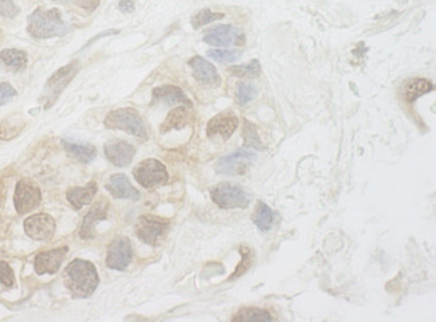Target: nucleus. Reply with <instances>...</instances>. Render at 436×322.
Returning a JSON list of instances; mask_svg holds the SVG:
<instances>
[{
    "instance_id": "obj_1",
    "label": "nucleus",
    "mask_w": 436,
    "mask_h": 322,
    "mask_svg": "<svg viewBox=\"0 0 436 322\" xmlns=\"http://www.w3.org/2000/svg\"><path fill=\"white\" fill-rule=\"evenodd\" d=\"M100 278L89 261L74 260L65 271V285L74 298H88L95 292Z\"/></svg>"
},
{
    "instance_id": "obj_2",
    "label": "nucleus",
    "mask_w": 436,
    "mask_h": 322,
    "mask_svg": "<svg viewBox=\"0 0 436 322\" xmlns=\"http://www.w3.org/2000/svg\"><path fill=\"white\" fill-rule=\"evenodd\" d=\"M27 32L37 39H50L63 36L67 32V25L58 8H37L27 19Z\"/></svg>"
},
{
    "instance_id": "obj_3",
    "label": "nucleus",
    "mask_w": 436,
    "mask_h": 322,
    "mask_svg": "<svg viewBox=\"0 0 436 322\" xmlns=\"http://www.w3.org/2000/svg\"><path fill=\"white\" fill-rule=\"evenodd\" d=\"M106 128L109 129H116V130H124L136 137L147 140L148 133L145 123L143 121L141 116L133 107H120L116 110H112L106 116Z\"/></svg>"
},
{
    "instance_id": "obj_4",
    "label": "nucleus",
    "mask_w": 436,
    "mask_h": 322,
    "mask_svg": "<svg viewBox=\"0 0 436 322\" xmlns=\"http://www.w3.org/2000/svg\"><path fill=\"white\" fill-rule=\"evenodd\" d=\"M211 199L223 210L247 208L251 203V195L241 185L220 183L211 189Z\"/></svg>"
},
{
    "instance_id": "obj_5",
    "label": "nucleus",
    "mask_w": 436,
    "mask_h": 322,
    "mask_svg": "<svg viewBox=\"0 0 436 322\" xmlns=\"http://www.w3.org/2000/svg\"><path fill=\"white\" fill-rule=\"evenodd\" d=\"M78 70H79V62H72L60 67V70H57L51 77L48 78L45 85V93H44L45 109H48L55 102V100L60 97V93L66 89V86L74 78Z\"/></svg>"
},
{
    "instance_id": "obj_6",
    "label": "nucleus",
    "mask_w": 436,
    "mask_h": 322,
    "mask_svg": "<svg viewBox=\"0 0 436 322\" xmlns=\"http://www.w3.org/2000/svg\"><path fill=\"white\" fill-rule=\"evenodd\" d=\"M133 175L137 183H140L144 188H153L157 185H166L168 182L166 166L156 159L141 161L133 169Z\"/></svg>"
},
{
    "instance_id": "obj_7",
    "label": "nucleus",
    "mask_w": 436,
    "mask_h": 322,
    "mask_svg": "<svg viewBox=\"0 0 436 322\" xmlns=\"http://www.w3.org/2000/svg\"><path fill=\"white\" fill-rule=\"evenodd\" d=\"M169 223L166 219L152 215H143L136 223V235L147 245L156 246L166 235Z\"/></svg>"
},
{
    "instance_id": "obj_8",
    "label": "nucleus",
    "mask_w": 436,
    "mask_h": 322,
    "mask_svg": "<svg viewBox=\"0 0 436 322\" xmlns=\"http://www.w3.org/2000/svg\"><path fill=\"white\" fill-rule=\"evenodd\" d=\"M256 160V154L251 151H237L234 154H228L226 157L219 159V161L215 164V170L219 175L226 176H237L243 175L250 168V166Z\"/></svg>"
},
{
    "instance_id": "obj_9",
    "label": "nucleus",
    "mask_w": 436,
    "mask_h": 322,
    "mask_svg": "<svg viewBox=\"0 0 436 322\" xmlns=\"http://www.w3.org/2000/svg\"><path fill=\"white\" fill-rule=\"evenodd\" d=\"M41 189L30 180H20L16 185L14 204L18 214H27L35 210L41 204Z\"/></svg>"
},
{
    "instance_id": "obj_10",
    "label": "nucleus",
    "mask_w": 436,
    "mask_h": 322,
    "mask_svg": "<svg viewBox=\"0 0 436 322\" xmlns=\"http://www.w3.org/2000/svg\"><path fill=\"white\" fill-rule=\"evenodd\" d=\"M132 262V246L125 236L114 238L107 247L106 264L113 270H125Z\"/></svg>"
},
{
    "instance_id": "obj_11",
    "label": "nucleus",
    "mask_w": 436,
    "mask_h": 322,
    "mask_svg": "<svg viewBox=\"0 0 436 322\" xmlns=\"http://www.w3.org/2000/svg\"><path fill=\"white\" fill-rule=\"evenodd\" d=\"M203 41L211 46L228 47L231 45H241L243 35L241 31L231 25H219L207 31Z\"/></svg>"
},
{
    "instance_id": "obj_12",
    "label": "nucleus",
    "mask_w": 436,
    "mask_h": 322,
    "mask_svg": "<svg viewBox=\"0 0 436 322\" xmlns=\"http://www.w3.org/2000/svg\"><path fill=\"white\" fill-rule=\"evenodd\" d=\"M25 231L35 241H47L55 232V220L47 214L31 215L25 220Z\"/></svg>"
},
{
    "instance_id": "obj_13",
    "label": "nucleus",
    "mask_w": 436,
    "mask_h": 322,
    "mask_svg": "<svg viewBox=\"0 0 436 322\" xmlns=\"http://www.w3.org/2000/svg\"><path fill=\"white\" fill-rule=\"evenodd\" d=\"M67 251H69V248L66 246H63V247H58V248L38 254L35 257V262H34L37 274H39V276L55 274L60 270V264L65 260Z\"/></svg>"
},
{
    "instance_id": "obj_14",
    "label": "nucleus",
    "mask_w": 436,
    "mask_h": 322,
    "mask_svg": "<svg viewBox=\"0 0 436 322\" xmlns=\"http://www.w3.org/2000/svg\"><path fill=\"white\" fill-rule=\"evenodd\" d=\"M238 117L232 112H223L216 114L207 123V136L215 137L220 136L223 140L231 137L238 128Z\"/></svg>"
},
{
    "instance_id": "obj_15",
    "label": "nucleus",
    "mask_w": 436,
    "mask_h": 322,
    "mask_svg": "<svg viewBox=\"0 0 436 322\" xmlns=\"http://www.w3.org/2000/svg\"><path fill=\"white\" fill-rule=\"evenodd\" d=\"M105 154L112 164L124 168L132 163L136 151L129 142L121 140H110L105 144Z\"/></svg>"
},
{
    "instance_id": "obj_16",
    "label": "nucleus",
    "mask_w": 436,
    "mask_h": 322,
    "mask_svg": "<svg viewBox=\"0 0 436 322\" xmlns=\"http://www.w3.org/2000/svg\"><path fill=\"white\" fill-rule=\"evenodd\" d=\"M109 210V201L106 199H100L93 204L89 213L85 215L79 235L82 239H91L95 236V224L100 220L106 219V214Z\"/></svg>"
},
{
    "instance_id": "obj_17",
    "label": "nucleus",
    "mask_w": 436,
    "mask_h": 322,
    "mask_svg": "<svg viewBox=\"0 0 436 322\" xmlns=\"http://www.w3.org/2000/svg\"><path fill=\"white\" fill-rule=\"evenodd\" d=\"M188 63L192 69V74H194L196 81H199L203 85H209V86L220 85L222 79H220L216 67L213 65H211L210 62L206 61L203 57L195 55L194 58L190 60Z\"/></svg>"
},
{
    "instance_id": "obj_18",
    "label": "nucleus",
    "mask_w": 436,
    "mask_h": 322,
    "mask_svg": "<svg viewBox=\"0 0 436 322\" xmlns=\"http://www.w3.org/2000/svg\"><path fill=\"white\" fill-rule=\"evenodd\" d=\"M153 102L166 104V105H184V107H192V102L188 100L185 93L180 88L173 85H164L153 89Z\"/></svg>"
},
{
    "instance_id": "obj_19",
    "label": "nucleus",
    "mask_w": 436,
    "mask_h": 322,
    "mask_svg": "<svg viewBox=\"0 0 436 322\" xmlns=\"http://www.w3.org/2000/svg\"><path fill=\"white\" fill-rule=\"evenodd\" d=\"M106 189L114 198H119V199H140V192L136 189L133 185H131L129 179L122 173L112 175L107 185H106Z\"/></svg>"
},
{
    "instance_id": "obj_20",
    "label": "nucleus",
    "mask_w": 436,
    "mask_h": 322,
    "mask_svg": "<svg viewBox=\"0 0 436 322\" xmlns=\"http://www.w3.org/2000/svg\"><path fill=\"white\" fill-rule=\"evenodd\" d=\"M0 65L14 73L23 72L27 66V54L18 48H6L0 53Z\"/></svg>"
},
{
    "instance_id": "obj_21",
    "label": "nucleus",
    "mask_w": 436,
    "mask_h": 322,
    "mask_svg": "<svg viewBox=\"0 0 436 322\" xmlns=\"http://www.w3.org/2000/svg\"><path fill=\"white\" fill-rule=\"evenodd\" d=\"M62 144L66 152L73 156L79 163L89 164L95 159L97 151H95V147H93L91 144H81V142H76L67 138H63Z\"/></svg>"
},
{
    "instance_id": "obj_22",
    "label": "nucleus",
    "mask_w": 436,
    "mask_h": 322,
    "mask_svg": "<svg viewBox=\"0 0 436 322\" xmlns=\"http://www.w3.org/2000/svg\"><path fill=\"white\" fill-rule=\"evenodd\" d=\"M97 183L95 182H91L88 183V185L85 187H74L72 189L67 191V200L69 203L76 208L79 210L82 208L86 204H91V200L94 198V195L97 194Z\"/></svg>"
},
{
    "instance_id": "obj_23",
    "label": "nucleus",
    "mask_w": 436,
    "mask_h": 322,
    "mask_svg": "<svg viewBox=\"0 0 436 322\" xmlns=\"http://www.w3.org/2000/svg\"><path fill=\"white\" fill-rule=\"evenodd\" d=\"M190 123H191L190 107H184V105L175 107L172 112H169V114L166 116V121L161 125V133H166L169 130L183 129Z\"/></svg>"
},
{
    "instance_id": "obj_24",
    "label": "nucleus",
    "mask_w": 436,
    "mask_h": 322,
    "mask_svg": "<svg viewBox=\"0 0 436 322\" xmlns=\"http://www.w3.org/2000/svg\"><path fill=\"white\" fill-rule=\"evenodd\" d=\"M25 125H26V121L20 114L8 116L7 119H4L0 123V138L1 140H13L22 132Z\"/></svg>"
},
{
    "instance_id": "obj_25",
    "label": "nucleus",
    "mask_w": 436,
    "mask_h": 322,
    "mask_svg": "<svg viewBox=\"0 0 436 322\" xmlns=\"http://www.w3.org/2000/svg\"><path fill=\"white\" fill-rule=\"evenodd\" d=\"M274 219H275V214L270 207L265 204L263 201H259L253 214V222L256 223V227L263 232H267L271 230L274 224Z\"/></svg>"
},
{
    "instance_id": "obj_26",
    "label": "nucleus",
    "mask_w": 436,
    "mask_h": 322,
    "mask_svg": "<svg viewBox=\"0 0 436 322\" xmlns=\"http://www.w3.org/2000/svg\"><path fill=\"white\" fill-rule=\"evenodd\" d=\"M434 88H432V83L427 79H414L408 83L406 89V100L408 102H414L415 100H418L421 95L425 94V93L431 92Z\"/></svg>"
},
{
    "instance_id": "obj_27",
    "label": "nucleus",
    "mask_w": 436,
    "mask_h": 322,
    "mask_svg": "<svg viewBox=\"0 0 436 322\" xmlns=\"http://www.w3.org/2000/svg\"><path fill=\"white\" fill-rule=\"evenodd\" d=\"M232 320L234 321H270L272 317L266 310L256 309V307H247V309H242Z\"/></svg>"
},
{
    "instance_id": "obj_28",
    "label": "nucleus",
    "mask_w": 436,
    "mask_h": 322,
    "mask_svg": "<svg viewBox=\"0 0 436 322\" xmlns=\"http://www.w3.org/2000/svg\"><path fill=\"white\" fill-rule=\"evenodd\" d=\"M243 137H244V147L246 148H253V149H262V142L260 138L256 133V126L254 123L250 121H244L243 126Z\"/></svg>"
},
{
    "instance_id": "obj_29",
    "label": "nucleus",
    "mask_w": 436,
    "mask_h": 322,
    "mask_svg": "<svg viewBox=\"0 0 436 322\" xmlns=\"http://www.w3.org/2000/svg\"><path fill=\"white\" fill-rule=\"evenodd\" d=\"M225 14L220 13H213L211 10H200L195 16H192V26L194 29H200L211 22H216L219 19H223Z\"/></svg>"
},
{
    "instance_id": "obj_30",
    "label": "nucleus",
    "mask_w": 436,
    "mask_h": 322,
    "mask_svg": "<svg viewBox=\"0 0 436 322\" xmlns=\"http://www.w3.org/2000/svg\"><path fill=\"white\" fill-rule=\"evenodd\" d=\"M207 54L212 60L223 63H232L242 57V51L239 50H210Z\"/></svg>"
},
{
    "instance_id": "obj_31",
    "label": "nucleus",
    "mask_w": 436,
    "mask_h": 322,
    "mask_svg": "<svg viewBox=\"0 0 436 322\" xmlns=\"http://www.w3.org/2000/svg\"><path fill=\"white\" fill-rule=\"evenodd\" d=\"M260 72L259 62L253 61L250 65H241V66H232L230 69V73L235 77H256Z\"/></svg>"
},
{
    "instance_id": "obj_32",
    "label": "nucleus",
    "mask_w": 436,
    "mask_h": 322,
    "mask_svg": "<svg viewBox=\"0 0 436 322\" xmlns=\"http://www.w3.org/2000/svg\"><path fill=\"white\" fill-rule=\"evenodd\" d=\"M256 97V89L250 83H239L237 90V101L241 105L251 102Z\"/></svg>"
},
{
    "instance_id": "obj_33",
    "label": "nucleus",
    "mask_w": 436,
    "mask_h": 322,
    "mask_svg": "<svg viewBox=\"0 0 436 322\" xmlns=\"http://www.w3.org/2000/svg\"><path fill=\"white\" fill-rule=\"evenodd\" d=\"M0 282L7 288L14 286L15 283V276L13 269L10 267L8 263L3 261H0Z\"/></svg>"
},
{
    "instance_id": "obj_34",
    "label": "nucleus",
    "mask_w": 436,
    "mask_h": 322,
    "mask_svg": "<svg viewBox=\"0 0 436 322\" xmlns=\"http://www.w3.org/2000/svg\"><path fill=\"white\" fill-rule=\"evenodd\" d=\"M16 94L18 92L14 89V86H11L10 83H7V82L0 83V107L11 102L15 98Z\"/></svg>"
},
{
    "instance_id": "obj_35",
    "label": "nucleus",
    "mask_w": 436,
    "mask_h": 322,
    "mask_svg": "<svg viewBox=\"0 0 436 322\" xmlns=\"http://www.w3.org/2000/svg\"><path fill=\"white\" fill-rule=\"evenodd\" d=\"M19 14L14 0H0V15L4 18H15Z\"/></svg>"
},
{
    "instance_id": "obj_36",
    "label": "nucleus",
    "mask_w": 436,
    "mask_h": 322,
    "mask_svg": "<svg viewBox=\"0 0 436 322\" xmlns=\"http://www.w3.org/2000/svg\"><path fill=\"white\" fill-rule=\"evenodd\" d=\"M241 251L242 255H243V260H242L241 264L237 267V271H235L232 276H230V279H234L235 276H242V274L247 270V267H249V264H250V262L246 263V261L251 260V258H250V250H249L247 247H242Z\"/></svg>"
},
{
    "instance_id": "obj_37",
    "label": "nucleus",
    "mask_w": 436,
    "mask_h": 322,
    "mask_svg": "<svg viewBox=\"0 0 436 322\" xmlns=\"http://www.w3.org/2000/svg\"><path fill=\"white\" fill-rule=\"evenodd\" d=\"M77 3H78V6H81L82 8L93 11V10H95V8L98 7L100 0H78Z\"/></svg>"
},
{
    "instance_id": "obj_38",
    "label": "nucleus",
    "mask_w": 436,
    "mask_h": 322,
    "mask_svg": "<svg viewBox=\"0 0 436 322\" xmlns=\"http://www.w3.org/2000/svg\"><path fill=\"white\" fill-rule=\"evenodd\" d=\"M119 8L124 13H132L135 10L133 0H121Z\"/></svg>"
},
{
    "instance_id": "obj_39",
    "label": "nucleus",
    "mask_w": 436,
    "mask_h": 322,
    "mask_svg": "<svg viewBox=\"0 0 436 322\" xmlns=\"http://www.w3.org/2000/svg\"><path fill=\"white\" fill-rule=\"evenodd\" d=\"M53 1H62V3H65V1H72V0H53Z\"/></svg>"
}]
</instances>
